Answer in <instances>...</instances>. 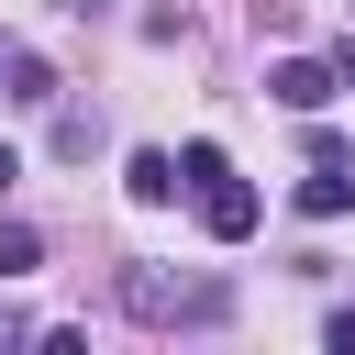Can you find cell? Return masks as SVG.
<instances>
[{"mask_svg":"<svg viewBox=\"0 0 355 355\" xmlns=\"http://www.w3.org/2000/svg\"><path fill=\"white\" fill-rule=\"evenodd\" d=\"M44 266V233L33 222H0V277H33Z\"/></svg>","mask_w":355,"mask_h":355,"instance_id":"6","label":"cell"},{"mask_svg":"<svg viewBox=\"0 0 355 355\" xmlns=\"http://www.w3.org/2000/svg\"><path fill=\"white\" fill-rule=\"evenodd\" d=\"M11 178H22V155H11V144H0V189H11Z\"/></svg>","mask_w":355,"mask_h":355,"instance_id":"9","label":"cell"},{"mask_svg":"<svg viewBox=\"0 0 355 355\" xmlns=\"http://www.w3.org/2000/svg\"><path fill=\"white\" fill-rule=\"evenodd\" d=\"M122 189H133L144 211H166V200H178L189 178H178V155H166V144H133V155H122Z\"/></svg>","mask_w":355,"mask_h":355,"instance_id":"4","label":"cell"},{"mask_svg":"<svg viewBox=\"0 0 355 355\" xmlns=\"http://www.w3.org/2000/svg\"><path fill=\"white\" fill-rule=\"evenodd\" d=\"M122 311L133 322H233V288H166L155 266H122Z\"/></svg>","mask_w":355,"mask_h":355,"instance_id":"1","label":"cell"},{"mask_svg":"<svg viewBox=\"0 0 355 355\" xmlns=\"http://www.w3.org/2000/svg\"><path fill=\"white\" fill-rule=\"evenodd\" d=\"M333 89H344L333 55H277V67H266V100H277V111H322Z\"/></svg>","mask_w":355,"mask_h":355,"instance_id":"3","label":"cell"},{"mask_svg":"<svg viewBox=\"0 0 355 355\" xmlns=\"http://www.w3.org/2000/svg\"><path fill=\"white\" fill-rule=\"evenodd\" d=\"M11 100L44 111V100H55V67H44V55H11Z\"/></svg>","mask_w":355,"mask_h":355,"instance_id":"7","label":"cell"},{"mask_svg":"<svg viewBox=\"0 0 355 355\" xmlns=\"http://www.w3.org/2000/svg\"><path fill=\"white\" fill-rule=\"evenodd\" d=\"M322 344H333V355H355V311H333V322H322Z\"/></svg>","mask_w":355,"mask_h":355,"instance_id":"8","label":"cell"},{"mask_svg":"<svg viewBox=\"0 0 355 355\" xmlns=\"http://www.w3.org/2000/svg\"><path fill=\"white\" fill-rule=\"evenodd\" d=\"M300 211H311V222H344V211H355V166H311V178H300Z\"/></svg>","mask_w":355,"mask_h":355,"instance_id":"5","label":"cell"},{"mask_svg":"<svg viewBox=\"0 0 355 355\" xmlns=\"http://www.w3.org/2000/svg\"><path fill=\"white\" fill-rule=\"evenodd\" d=\"M189 200H200V233H211V244H244V233L266 222V200H255V189L233 178V166H222L211 189H189Z\"/></svg>","mask_w":355,"mask_h":355,"instance_id":"2","label":"cell"},{"mask_svg":"<svg viewBox=\"0 0 355 355\" xmlns=\"http://www.w3.org/2000/svg\"><path fill=\"white\" fill-rule=\"evenodd\" d=\"M333 67H344V89H355V44H344V55H333Z\"/></svg>","mask_w":355,"mask_h":355,"instance_id":"10","label":"cell"}]
</instances>
